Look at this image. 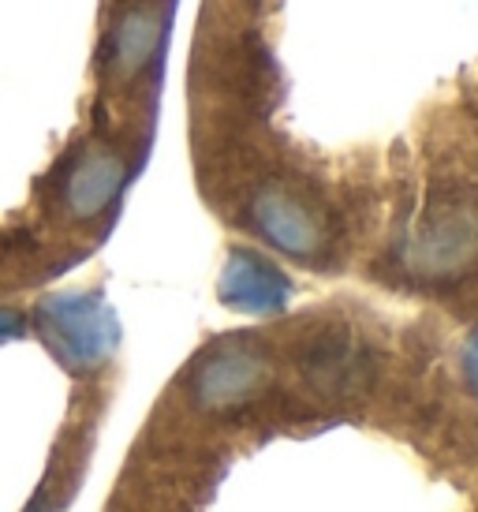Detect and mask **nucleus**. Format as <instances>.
<instances>
[{
    "label": "nucleus",
    "mask_w": 478,
    "mask_h": 512,
    "mask_svg": "<svg viewBox=\"0 0 478 512\" xmlns=\"http://www.w3.org/2000/svg\"><path fill=\"white\" fill-rule=\"evenodd\" d=\"M258 221L266 225V232L273 240L288 247V251H310L318 240V228L310 221L296 202H288L284 195H266L258 202Z\"/></svg>",
    "instance_id": "obj_1"
},
{
    "label": "nucleus",
    "mask_w": 478,
    "mask_h": 512,
    "mask_svg": "<svg viewBox=\"0 0 478 512\" xmlns=\"http://www.w3.org/2000/svg\"><path fill=\"white\" fill-rule=\"evenodd\" d=\"M116 184H120V165L109 154H94L90 161H83V169L75 172V180H71V202L83 214H94L109 202Z\"/></svg>",
    "instance_id": "obj_2"
}]
</instances>
